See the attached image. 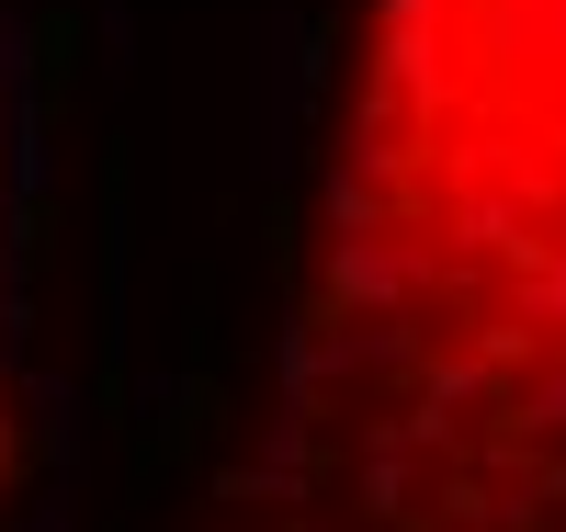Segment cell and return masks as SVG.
Instances as JSON below:
<instances>
[{"label":"cell","mask_w":566,"mask_h":532,"mask_svg":"<svg viewBox=\"0 0 566 532\" xmlns=\"http://www.w3.org/2000/svg\"><path fill=\"white\" fill-rule=\"evenodd\" d=\"M250 532H566V0H352Z\"/></svg>","instance_id":"obj_1"},{"label":"cell","mask_w":566,"mask_h":532,"mask_svg":"<svg viewBox=\"0 0 566 532\" xmlns=\"http://www.w3.org/2000/svg\"><path fill=\"white\" fill-rule=\"evenodd\" d=\"M12 488H23V419H12V341H0V521H12Z\"/></svg>","instance_id":"obj_2"}]
</instances>
